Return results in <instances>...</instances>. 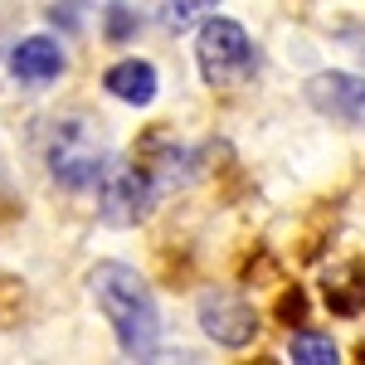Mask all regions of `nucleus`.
<instances>
[{
    "label": "nucleus",
    "mask_w": 365,
    "mask_h": 365,
    "mask_svg": "<svg viewBox=\"0 0 365 365\" xmlns=\"http://www.w3.org/2000/svg\"><path fill=\"white\" fill-rule=\"evenodd\" d=\"M88 287H93L103 317L113 322L117 346L127 356H137V361L151 356L156 341H161V312H156V297H151L146 278H141L137 268H127V263H98Z\"/></svg>",
    "instance_id": "f257e3e1"
},
{
    "label": "nucleus",
    "mask_w": 365,
    "mask_h": 365,
    "mask_svg": "<svg viewBox=\"0 0 365 365\" xmlns=\"http://www.w3.org/2000/svg\"><path fill=\"white\" fill-rule=\"evenodd\" d=\"M195 63L210 88H239L258 68L249 29L234 25V20H205L195 39Z\"/></svg>",
    "instance_id": "f03ea898"
},
{
    "label": "nucleus",
    "mask_w": 365,
    "mask_h": 365,
    "mask_svg": "<svg viewBox=\"0 0 365 365\" xmlns=\"http://www.w3.org/2000/svg\"><path fill=\"white\" fill-rule=\"evenodd\" d=\"M49 170H54L58 185L88 190L108 170V156H103V146L93 141V132H88L83 122H68V127H58L54 146H49Z\"/></svg>",
    "instance_id": "7ed1b4c3"
},
{
    "label": "nucleus",
    "mask_w": 365,
    "mask_h": 365,
    "mask_svg": "<svg viewBox=\"0 0 365 365\" xmlns=\"http://www.w3.org/2000/svg\"><path fill=\"white\" fill-rule=\"evenodd\" d=\"M200 331L210 341H220V346H249L253 336H258V312L239 297V292H229V287H205L200 292Z\"/></svg>",
    "instance_id": "20e7f679"
},
{
    "label": "nucleus",
    "mask_w": 365,
    "mask_h": 365,
    "mask_svg": "<svg viewBox=\"0 0 365 365\" xmlns=\"http://www.w3.org/2000/svg\"><path fill=\"white\" fill-rule=\"evenodd\" d=\"M98 180H103V205H98L103 225L132 229V225H141V220L151 215V200H156V190H151L146 170H137V166H108Z\"/></svg>",
    "instance_id": "39448f33"
},
{
    "label": "nucleus",
    "mask_w": 365,
    "mask_h": 365,
    "mask_svg": "<svg viewBox=\"0 0 365 365\" xmlns=\"http://www.w3.org/2000/svg\"><path fill=\"white\" fill-rule=\"evenodd\" d=\"M307 103L322 117L341 122V127H361L365 132V78H356V73L331 68V73L307 78Z\"/></svg>",
    "instance_id": "423d86ee"
},
{
    "label": "nucleus",
    "mask_w": 365,
    "mask_h": 365,
    "mask_svg": "<svg viewBox=\"0 0 365 365\" xmlns=\"http://www.w3.org/2000/svg\"><path fill=\"white\" fill-rule=\"evenodd\" d=\"M10 73L20 83H54L63 73V49H58L49 34H29L10 49Z\"/></svg>",
    "instance_id": "0eeeda50"
},
{
    "label": "nucleus",
    "mask_w": 365,
    "mask_h": 365,
    "mask_svg": "<svg viewBox=\"0 0 365 365\" xmlns=\"http://www.w3.org/2000/svg\"><path fill=\"white\" fill-rule=\"evenodd\" d=\"M103 88L113 93L117 103H132V108H146L156 98V68L141 63V58H122L103 73Z\"/></svg>",
    "instance_id": "6e6552de"
},
{
    "label": "nucleus",
    "mask_w": 365,
    "mask_h": 365,
    "mask_svg": "<svg viewBox=\"0 0 365 365\" xmlns=\"http://www.w3.org/2000/svg\"><path fill=\"white\" fill-rule=\"evenodd\" d=\"M292 361H302V365H331V361H336V341L302 331V336H292Z\"/></svg>",
    "instance_id": "1a4fd4ad"
},
{
    "label": "nucleus",
    "mask_w": 365,
    "mask_h": 365,
    "mask_svg": "<svg viewBox=\"0 0 365 365\" xmlns=\"http://www.w3.org/2000/svg\"><path fill=\"white\" fill-rule=\"evenodd\" d=\"M215 5H220V0H170L166 5V25L170 29H190L195 20H205Z\"/></svg>",
    "instance_id": "9d476101"
},
{
    "label": "nucleus",
    "mask_w": 365,
    "mask_h": 365,
    "mask_svg": "<svg viewBox=\"0 0 365 365\" xmlns=\"http://www.w3.org/2000/svg\"><path fill=\"white\" fill-rule=\"evenodd\" d=\"M132 29V15H127V5H108V34L113 39H122Z\"/></svg>",
    "instance_id": "9b49d317"
}]
</instances>
